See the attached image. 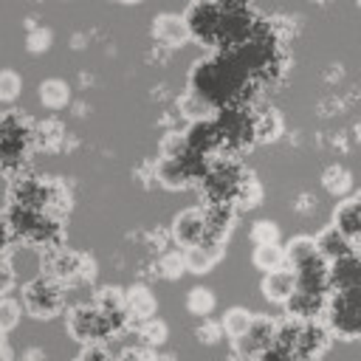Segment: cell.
Wrapping results in <instances>:
<instances>
[{
  "label": "cell",
  "mask_w": 361,
  "mask_h": 361,
  "mask_svg": "<svg viewBox=\"0 0 361 361\" xmlns=\"http://www.w3.org/2000/svg\"><path fill=\"white\" fill-rule=\"evenodd\" d=\"M324 327L347 341H353L361 330V307H358V288H338L327 290L324 296Z\"/></svg>",
  "instance_id": "obj_1"
},
{
  "label": "cell",
  "mask_w": 361,
  "mask_h": 361,
  "mask_svg": "<svg viewBox=\"0 0 361 361\" xmlns=\"http://www.w3.org/2000/svg\"><path fill=\"white\" fill-rule=\"evenodd\" d=\"M42 274L54 276L62 285H73V282H87L96 276V262L85 254L68 251L62 245H51L42 254Z\"/></svg>",
  "instance_id": "obj_2"
},
{
  "label": "cell",
  "mask_w": 361,
  "mask_h": 361,
  "mask_svg": "<svg viewBox=\"0 0 361 361\" xmlns=\"http://www.w3.org/2000/svg\"><path fill=\"white\" fill-rule=\"evenodd\" d=\"M62 282H56L48 274L34 276L23 288V307L34 319H54L62 310Z\"/></svg>",
  "instance_id": "obj_3"
},
{
  "label": "cell",
  "mask_w": 361,
  "mask_h": 361,
  "mask_svg": "<svg viewBox=\"0 0 361 361\" xmlns=\"http://www.w3.org/2000/svg\"><path fill=\"white\" fill-rule=\"evenodd\" d=\"M31 124L20 113H6L0 118V166L11 169L25 161V152L31 147Z\"/></svg>",
  "instance_id": "obj_4"
},
{
  "label": "cell",
  "mask_w": 361,
  "mask_h": 361,
  "mask_svg": "<svg viewBox=\"0 0 361 361\" xmlns=\"http://www.w3.org/2000/svg\"><path fill=\"white\" fill-rule=\"evenodd\" d=\"M65 322H68V333L76 341H82V344H87V341H107L113 336L110 319L96 305H76V307H71Z\"/></svg>",
  "instance_id": "obj_5"
},
{
  "label": "cell",
  "mask_w": 361,
  "mask_h": 361,
  "mask_svg": "<svg viewBox=\"0 0 361 361\" xmlns=\"http://www.w3.org/2000/svg\"><path fill=\"white\" fill-rule=\"evenodd\" d=\"M186 28H189V37L206 42V45H214L220 42V23H223V11L212 3V0H195L186 14Z\"/></svg>",
  "instance_id": "obj_6"
},
{
  "label": "cell",
  "mask_w": 361,
  "mask_h": 361,
  "mask_svg": "<svg viewBox=\"0 0 361 361\" xmlns=\"http://www.w3.org/2000/svg\"><path fill=\"white\" fill-rule=\"evenodd\" d=\"M274 330H276V322L274 319H268V316H251L245 333L240 338H234L237 355H243V358H262V353L274 341Z\"/></svg>",
  "instance_id": "obj_7"
},
{
  "label": "cell",
  "mask_w": 361,
  "mask_h": 361,
  "mask_svg": "<svg viewBox=\"0 0 361 361\" xmlns=\"http://www.w3.org/2000/svg\"><path fill=\"white\" fill-rule=\"evenodd\" d=\"M240 166L231 161H217L212 166V172L206 175V195L214 200H231L237 186H240Z\"/></svg>",
  "instance_id": "obj_8"
},
{
  "label": "cell",
  "mask_w": 361,
  "mask_h": 361,
  "mask_svg": "<svg viewBox=\"0 0 361 361\" xmlns=\"http://www.w3.org/2000/svg\"><path fill=\"white\" fill-rule=\"evenodd\" d=\"M48 189H51V180H39V178H14L11 186H8V203L31 206V209H42V212H45Z\"/></svg>",
  "instance_id": "obj_9"
},
{
  "label": "cell",
  "mask_w": 361,
  "mask_h": 361,
  "mask_svg": "<svg viewBox=\"0 0 361 361\" xmlns=\"http://www.w3.org/2000/svg\"><path fill=\"white\" fill-rule=\"evenodd\" d=\"M172 237H175V243L180 248H189V245L203 243V237H206L203 209H183L180 214H175V220H172Z\"/></svg>",
  "instance_id": "obj_10"
},
{
  "label": "cell",
  "mask_w": 361,
  "mask_h": 361,
  "mask_svg": "<svg viewBox=\"0 0 361 361\" xmlns=\"http://www.w3.org/2000/svg\"><path fill=\"white\" fill-rule=\"evenodd\" d=\"M296 276V290L307 293H327V259L322 254H313L302 265L293 268Z\"/></svg>",
  "instance_id": "obj_11"
},
{
  "label": "cell",
  "mask_w": 361,
  "mask_h": 361,
  "mask_svg": "<svg viewBox=\"0 0 361 361\" xmlns=\"http://www.w3.org/2000/svg\"><path fill=\"white\" fill-rule=\"evenodd\" d=\"M296 288V276H293V268L288 265H279V268H271L262 274V296L274 305H282Z\"/></svg>",
  "instance_id": "obj_12"
},
{
  "label": "cell",
  "mask_w": 361,
  "mask_h": 361,
  "mask_svg": "<svg viewBox=\"0 0 361 361\" xmlns=\"http://www.w3.org/2000/svg\"><path fill=\"white\" fill-rule=\"evenodd\" d=\"M324 296L327 293H307V290H296L282 302V307L288 310V319H299V322H307V319H319L322 310H324Z\"/></svg>",
  "instance_id": "obj_13"
},
{
  "label": "cell",
  "mask_w": 361,
  "mask_h": 361,
  "mask_svg": "<svg viewBox=\"0 0 361 361\" xmlns=\"http://www.w3.org/2000/svg\"><path fill=\"white\" fill-rule=\"evenodd\" d=\"M152 34L166 48H180L189 39V28H186V20L180 14H161V17H155L152 20Z\"/></svg>",
  "instance_id": "obj_14"
},
{
  "label": "cell",
  "mask_w": 361,
  "mask_h": 361,
  "mask_svg": "<svg viewBox=\"0 0 361 361\" xmlns=\"http://www.w3.org/2000/svg\"><path fill=\"white\" fill-rule=\"evenodd\" d=\"M333 226H336L353 245H358V234H361V203H358V197H347V200H341V203L336 206V212H333Z\"/></svg>",
  "instance_id": "obj_15"
},
{
  "label": "cell",
  "mask_w": 361,
  "mask_h": 361,
  "mask_svg": "<svg viewBox=\"0 0 361 361\" xmlns=\"http://www.w3.org/2000/svg\"><path fill=\"white\" fill-rule=\"evenodd\" d=\"M338 288H358V257L347 254L327 262V290Z\"/></svg>",
  "instance_id": "obj_16"
},
{
  "label": "cell",
  "mask_w": 361,
  "mask_h": 361,
  "mask_svg": "<svg viewBox=\"0 0 361 361\" xmlns=\"http://www.w3.org/2000/svg\"><path fill=\"white\" fill-rule=\"evenodd\" d=\"M316 240V251L330 262V259H338V257H347V254H355V245L336 228V226H327V228H322L319 231V237H313Z\"/></svg>",
  "instance_id": "obj_17"
},
{
  "label": "cell",
  "mask_w": 361,
  "mask_h": 361,
  "mask_svg": "<svg viewBox=\"0 0 361 361\" xmlns=\"http://www.w3.org/2000/svg\"><path fill=\"white\" fill-rule=\"evenodd\" d=\"M124 307H127V316L130 319H149L155 316V296L149 293V288L138 285V288H130L124 293Z\"/></svg>",
  "instance_id": "obj_18"
},
{
  "label": "cell",
  "mask_w": 361,
  "mask_h": 361,
  "mask_svg": "<svg viewBox=\"0 0 361 361\" xmlns=\"http://www.w3.org/2000/svg\"><path fill=\"white\" fill-rule=\"evenodd\" d=\"M220 248H212V245H206V243H197V245H189L186 251H183V265H186V271H192V274H206L217 259H220Z\"/></svg>",
  "instance_id": "obj_19"
},
{
  "label": "cell",
  "mask_w": 361,
  "mask_h": 361,
  "mask_svg": "<svg viewBox=\"0 0 361 361\" xmlns=\"http://www.w3.org/2000/svg\"><path fill=\"white\" fill-rule=\"evenodd\" d=\"M158 180L166 189H180L189 180V169H186V158H161L158 164Z\"/></svg>",
  "instance_id": "obj_20"
},
{
  "label": "cell",
  "mask_w": 361,
  "mask_h": 361,
  "mask_svg": "<svg viewBox=\"0 0 361 361\" xmlns=\"http://www.w3.org/2000/svg\"><path fill=\"white\" fill-rule=\"evenodd\" d=\"M251 262H254L257 271L265 274V271H271V268L285 265V251H282L279 243H259V245L254 248V254H251Z\"/></svg>",
  "instance_id": "obj_21"
},
{
  "label": "cell",
  "mask_w": 361,
  "mask_h": 361,
  "mask_svg": "<svg viewBox=\"0 0 361 361\" xmlns=\"http://www.w3.org/2000/svg\"><path fill=\"white\" fill-rule=\"evenodd\" d=\"M39 102L51 110H59L71 102V87L62 82V79H45L39 85Z\"/></svg>",
  "instance_id": "obj_22"
},
{
  "label": "cell",
  "mask_w": 361,
  "mask_h": 361,
  "mask_svg": "<svg viewBox=\"0 0 361 361\" xmlns=\"http://www.w3.org/2000/svg\"><path fill=\"white\" fill-rule=\"evenodd\" d=\"M282 251H285V265H288V268H296V265H302L305 259H310L313 254H319V251H316V240H313V237H305V234H302V237H293Z\"/></svg>",
  "instance_id": "obj_23"
},
{
  "label": "cell",
  "mask_w": 361,
  "mask_h": 361,
  "mask_svg": "<svg viewBox=\"0 0 361 361\" xmlns=\"http://www.w3.org/2000/svg\"><path fill=\"white\" fill-rule=\"evenodd\" d=\"M248 322H251V313H248L245 307H228V310L223 313V319H220V330L234 341V338H240V336L245 333Z\"/></svg>",
  "instance_id": "obj_24"
},
{
  "label": "cell",
  "mask_w": 361,
  "mask_h": 361,
  "mask_svg": "<svg viewBox=\"0 0 361 361\" xmlns=\"http://www.w3.org/2000/svg\"><path fill=\"white\" fill-rule=\"evenodd\" d=\"M186 307L192 316H200L206 319L212 310H214V293L209 288H192L189 296H186Z\"/></svg>",
  "instance_id": "obj_25"
},
{
  "label": "cell",
  "mask_w": 361,
  "mask_h": 361,
  "mask_svg": "<svg viewBox=\"0 0 361 361\" xmlns=\"http://www.w3.org/2000/svg\"><path fill=\"white\" fill-rule=\"evenodd\" d=\"M20 316H23V305L17 299H8V296H0V327L8 333L20 324Z\"/></svg>",
  "instance_id": "obj_26"
},
{
  "label": "cell",
  "mask_w": 361,
  "mask_h": 361,
  "mask_svg": "<svg viewBox=\"0 0 361 361\" xmlns=\"http://www.w3.org/2000/svg\"><path fill=\"white\" fill-rule=\"evenodd\" d=\"M234 200H237L243 209H254V206H259V200H262V189H259V183H254V180H240V186H237V192H234Z\"/></svg>",
  "instance_id": "obj_27"
},
{
  "label": "cell",
  "mask_w": 361,
  "mask_h": 361,
  "mask_svg": "<svg viewBox=\"0 0 361 361\" xmlns=\"http://www.w3.org/2000/svg\"><path fill=\"white\" fill-rule=\"evenodd\" d=\"M138 336L144 344H161L166 341V324L158 322V319H141V327H138Z\"/></svg>",
  "instance_id": "obj_28"
},
{
  "label": "cell",
  "mask_w": 361,
  "mask_h": 361,
  "mask_svg": "<svg viewBox=\"0 0 361 361\" xmlns=\"http://www.w3.org/2000/svg\"><path fill=\"white\" fill-rule=\"evenodd\" d=\"M161 155H164V158H186V155H189V141H186V135L169 133V135L164 138V144H161Z\"/></svg>",
  "instance_id": "obj_29"
},
{
  "label": "cell",
  "mask_w": 361,
  "mask_h": 361,
  "mask_svg": "<svg viewBox=\"0 0 361 361\" xmlns=\"http://www.w3.org/2000/svg\"><path fill=\"white\" fill-rule=\"evenodd\" d=\"M251 240H254V245H259V243H279V226L274 220H259L251 228Z\"/></svg>",
  "instance_id": "obj_30"
},
{
  "label": "cell",
  "mask_w": 361,
  "mask_h": 361,
  "mask_svg": "<svg viewBox=\"0 0 361 361\" xmlns=\"http://www.w3.org/2000/svg\"><path fill=\"white\" fill-rule=\"evenodd\" d=\"M20 76L14 71H0V102H14L20 96Z\"/></svg>",
  "instance_id": "obj_31"
},
{
  "label": "cell",
  "mask_w": 361,
  "mask_h": 361,
  "mask_svg": "<svg viewBox=\"0 0 361 361\" xmlns=\"http://www.w3.org/2000/svg\"><path fill=\"white\" fill-rule=\"evenodd\" d=\"M254 133H257L259 138H276V133H279V118H276V113H262L259 121H257V127H254Z\"/></svg>",
  "instance_id": "obj_32"
},
{
  "label": "cell",
  "mask_w": 361,
  "mask_h": 361,
  "mask_svg": "<svg viewBox=\"0 0 361 361\" xmlns=\"http://www.w3.org/2000/svg\"><path fill=\"white\" fill-rule=\"evenodd\" d=\"M161 271H164L166 279L180 276V274L186 271V265H183V254H180V251H178V254H166V257L161 259Z\"/></svg>",
  "instance_id": "obj_33"
},
{
  "label": "cell",
  "mask_w": 361,
  "mask_h": 361,
  "mask_svg": "<svg viewBox=\"0 0 361 361\" xmlns=\"http://www.w3.org/2000/svg\"><path fill=\"white\" fill-rule=\"evenodd\" d=\"M17 276H14V265L8 257H0V296H6L11 288H14Z\"/></svg>",
  "instance_id": "obj_34"
},
{
  "label": "cell",
  "mask_w": 361,
  "mask_h": 361,
  "mask_svg": "<svg viewBox=\"0 0 361 361\" xmlns=\"http://www.w3.org/2000/svg\"><path fill=\"white\" fill-rule=\"evenodd\" d=\"M11 245H14L11 223H8L6 214H0V257H8V254H11Z\"/></svg>",
  "instance_id": "obj_35"
},
{
  "label": "cell",
  "mask_w": 361,
  "mask_h": 361,
  "mask_svg": "<svg viewBox=\"0 0 361 361\" xmlns=\"http://www.w3.org/2000/svg\"><path fill=\"white\" fill-rule=\"evenodd\" d=\"M51 45V31H45V28H31V34H28V48L31 51H45Z\"/></svg>",
  "instance_id": "obj_36"
},
{
  "label": "cell",
  "mask_w": 361,
  "mask_h": 361,
  "mask_svg": "<svg viewBox=\"0 0 361 361\" xmlns=\"http://www.w3.org/2000/svg\"><path fill=\"white\" fill-rule=\"evenodd\" d=\"M220 11H245V0H212Z\"/></svg>",
  "instance_id": "obj_37"
},
{
  "label": "cell",
  "mask_w": 361,
  "mask_h": 361,
  "mask_svg": "<svg viewBox=\"0 0 361 361\" xmlns=\"http://www.w3.org/2000/svg\"><path fill=\"white\" fill-rule=\"evenodd\" d=\"M0 344H6V330L0 327Z\"/></svg>",
  "instance_id": "obj_38"
},
{
  "label": "cell",
  "mask_w": 361,
  "mask_h": 361,
  "mask_svg": "<svg viewBox=\"0 0 361 361\" xmlns=\"http://www.w3.org/2000/svg\"><path fill=\"white\" fill-rule=\"evenodd\" d=\"M124 3H135V0H124Z\"/></svg>",
  "instance_id": "obj_39"
}]
</instances>
